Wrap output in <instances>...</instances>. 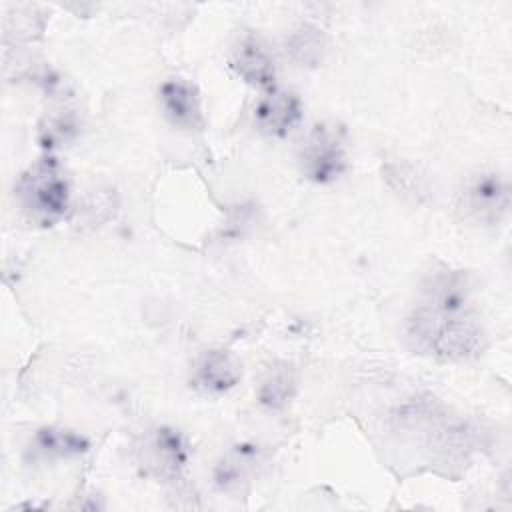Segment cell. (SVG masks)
<instances>
[{
	"instance_id": "obj_6",
	"label": "cell",
	"mask_w": 512,
	"mask_h": 512,
	"mask_svg": "<svg viewBox=\"0 0 512 512\" xmlns=\"http://www.w3.org/2000/svg\"><path fill=\"white\" fill-rule=\"evenodd\" d=\"M158 98L164 116L182 130H202L204 126V112L202 102L196 88L182 80L170 78L164 80L158 88Z\"/></svg>"
},
{
	"instance_id": "obj_12",
	"label": "cell",
	"mask_w": 512,
	"mask_h": 512,
	"mask_svg": "<svg viewBox=\"0 0 512 512\" xmlns=\"http://www.w3.org/2000/svg\"><path fill=\"white\" fill-rule=\"evenodd\" d=\"M258 460V448L242 444L234 448L230 456H226L216 468H214V484L222 492H234L240 488V484L246 478V472L252 462Z\"/></svg>"
},
{
	"instance_id": "obj_7",
	"label": "cell",
	"mask_w": 512,
	"mask_h": 512,
	"mask_svg": "<svg viewBox=\"0 0 512 512\" xmlns=\"http://www.w3.org/2000/svg\"><path fill=\"white\" fill-rule=\"evenodd\" d=\"M242 378L240 362L226 350H206L192 368L190 386L202 394H224Z\"/></svg>"
},
{
	"instance_id": "obj_10",
	"label": "cell",
	"mask_w": 512,
	"mask_h": 512,
	"mask_svg": "<svg viewBox=\"0 0 512 512\" xmlns=\"http://www.w3.org/2000/svg\"><path fill=\"white\" fill-rule=\"evenodd\" d=\"M88 448H90V442L82 434L66 428L46 426L34 432L28 452L32 454V458L52 460V458L80 456L88 452Z\"/></svg>"
},
{
	"instance_id": "obj_1",
	"label": "cell",
	"mask_w": 512,
	"mask_h": 512,
	"mask_svg": "<svg viewBox=\"0 0 512 512\" xmlns=\"http://www.w3.org/2000/svg\"><path fill=\"white\" fill-rule=\"evenodd\" d=\"M404 334L414 352L440 362H462L482 354L486 330L468 276L446 266L428 272L406 318Z\"/></svg>"
},
{
	"instance_id": "obj_9",
	"label": "cell",
	"mask_w": 512,
	"mask_h": 512,
	"mask_svg": "<svg viewBox=\"0 0 512 512\" xmlns=\"http://www.w3.org/2000/svg\"><path fill=\"white\" fill-rule=\"evenodd\" d=\"M230 66L246 84L260 90H268V92L274 90V80H276L274 58L256 36L246 34L238 42L230 58Z\"/></svg>"
},
{
	"instance_id": "obj_13",
	"label": "cell",
	"mask_w": 512,
	"mask_h": 512,
	"mask_svg": "<svg viewBox=\"0 0 512 512\" xmlns=\"http://www.w3.org/2000/svg\"><path fill=\"white\" fill-rule=\"evenodd\" d=\"M286 52L300 66H316L324 54V36L314 26H302L286 40Z\"/></svg>"
},
{
	"instance_id": "obj_11",
	"label": "cell",
	"mask_w": 512,
	"mask_h": 512,
	"mask_svg": "<svg viewBox=\"0 0 512 512\" xmlns=\"http://www.w3.org/2000/svg\"><path fill=\"white\" fill-rule=\"evenodd\" d=\"M296 390V374L288 362L274 364L258 386V402L270 410L284 408Z\"/></svg>"
},
{
	"instance_id": "obj_5",
	"label": "cell",
	"mask_w": 512,
	"mask_h": 512,
	"mask_svg": "<svg viewBox=\"0 0 512 512\" xmlns=\"http://www.w3.org/2000/svg\"><path fill=\"white\" fill-rule=\"evenodd\" d=\"M140 454L148 472L168 480L180 478L190 460L186 438L170 426H160L146 434Z\"/></svg>"
},
{
	"instance_id": "obj_2",
	"label": "cell",
	"mask_w": 512,
	"mask_h": 512,
	"mask_svg": "<svg viewBox=\"0 0 512 512\" xmlns=\"http://www.w3.org/2000/svg\"><path fill=\"white\" fill-rule=\"evenodd\" d=\"M14 192L24 214L42 226L58 222L70 204V184L54 156L30 164L18 178Z\"/></svg>"
},
{
	"instance_id": "obj_14",
	"label": "cell",
	"mask_w": 512,
	"mask_h": 512,
	"mask_svg": "<svg viewBox=\"0 0 512 512\" xmlns=\"http://www.w3.org/2000/svg\"><path fill=\"white\" fill-rule=\"evenodd\" d=\"M76 120L72 114H60L48 120L46 126L40 128V142L44 148H56L70 140L76 134Z\"/></svg>"
},
{
	"instance_id": "obj_8",
	"label": "cell",
	"mask_w": 512,
	"mask_h": 512,
	"mask_svg": "<svg viewBox=\"0 0 512 512\" xmlns=\"http://www.w3.org/2000/svg\"><path fill=\"white\" fill-rule=\"evenodd\" d=\"M302 118L300 98L292 92L270 90L254 106V122L260 132L284 138Z\"/></svg>"
},
{
	"instance_id": "obj_4",
	"label": "cell",
	"mask_w": 512,
	"mask_h": 512,
	"mask_svg": "<svg viewBox=\"0 0 512 512\" xmlns=\"http://www.w3.org/2000/svg\"><path fill=\"white\" fill-rule=\"evenodd\" d=\"M464 212L482 224H498L510 208L508 180L498 172L472 176L462 190Z\"/></svg>"
},
{
	"instance_id": "obj_3",
	"label": "cell",
	"mask_w": 512,
	"mask_h": 512,
	"mask_svg": "<svg viewBox=\"0 0 512 512\" xmlns=\"http://www.w3.org/2000/svg\"><path fill=\"white\" fill-rule=\"evenodd\" d=\"M302 174L316 184H330L346 170L344 130L316 124L300 148Z\"/></svg>"
}]
</instances>
